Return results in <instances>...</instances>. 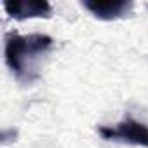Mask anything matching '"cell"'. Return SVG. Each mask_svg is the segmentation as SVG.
Here are the masks:
<instances>
[{
    "mask_svg": "<svg viewBox=\"0 0 148 148\" xmlns=\"http://www.w3.org/2000/svg\"><path fill=\"white\" fill-rule=\"evenodd\" d=\"M52 47L49 35H18L9 33L5 38V63L19 80H32L33 63Z\"/></svg>",
    "mask_w": 148,
    "mask_h": 148,
    "instance_id": "obj_1",
    "label": "cell"
},
{
    "mask_svg": "<svg viewBox=\"0 0 148 148\" xmlns=\"http://www.w3.org/2000/svg\"><path fill=\"white\" fill-rule=\"evenodd\" d=\"M98 132L103 136V139H108V141H122L127 145L148 148V127L132 119H125L113 127L99 125Z\"/></svg>",
    "mask_w": 148,
    "mask_h": 148,
    "instance_id": "obj_2",
    "label": "cell"
},
{
    "mask_svg": "<svg viewBox=\"0 0 148 148\" xmlns=\"http://www.w3.org/2000/svg\"><path fill=\"white\" fill-rule=\"evenodd\" d=\"M4 9L14 19L49 18L52 14V7L45 0H7L4 2Z\"/></svg>",
    "mask_w": 148,
    "mask_h": 148,
    "instance_id": "obj_3",
    "label": "cell"
},
{
    "mask_svg": "<svg viewBox=\"0 0 148 148\" xmlns=\"http://www.w3.org/2000/svg\"><path fill=\"white\" fill-rule=\"evenodd\" d=\"M82 5L94 18L103 21H112L129 14L134 4L131 0H84Z\"/></svg>",
    "mask_w": 148,
    "mask_h": 148,
    "instance_id": "obj_4",
    "label": "cell"
}]
</instances>
